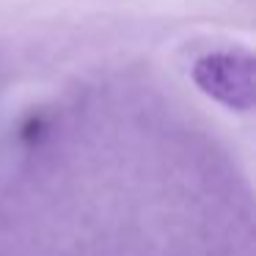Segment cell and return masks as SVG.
Returning <instances> with one entry per match:
<instances>
[{
    "instance_id": "1",
    "label": "cell",
    "mask_w": 256,
    "mask_h": 256,
    "mask_svg": "<svg viewBox=\"0 0 256 256\" xmlns=\"http://www.w3.org/2000/svg\"><path fill=\"white\" fill-rule=\"evenodd\" d=\"M193 78L206 96L234 110L254 105V58L248 52H210L198 58Z\"/></svg>"
}]
</instances>
